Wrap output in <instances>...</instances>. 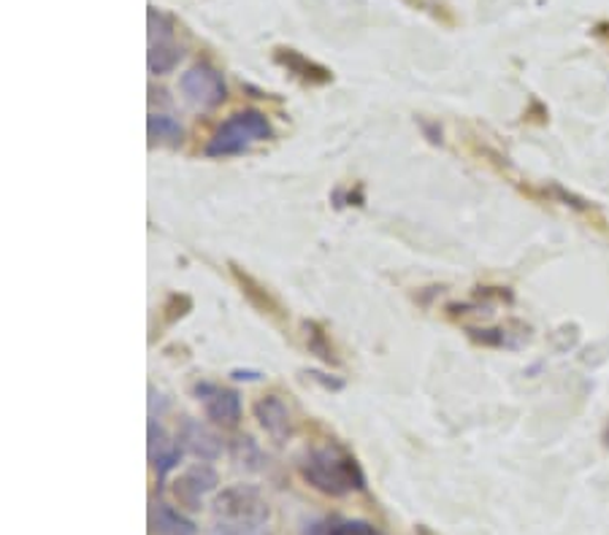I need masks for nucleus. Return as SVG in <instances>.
<instances>
[{"mask_svg":"<svg viewBox=\"0 0 609 535\" xmlns=\"http://www.w3.org/2000/svg\"><path fill=\"white\" fill-rule=\"evenodd\" d=\"M301 476L326 495H350L363 489L366 478L356 457L337 446H320L301 460Z\"/></svg>","mask_w":609,"mask_h":535,"instance_id":"obj_1","label":"nucleus"},{"mask_svg":"<svg viewBox=\"0 0 609 535\" xmlns=\"http://www.w3.org/2000/svg\"><path fill=\"white\" fill-rule=\"evenodd\" d=\"M266 139H271L269 120L260 111H241V114H233L231 120L217 128L207 147V154L209 158H228V154L244 152V149Z\"/></svg>","mask_w":609,"mask_h":535,"instance_id":"obj_2","label":"nucleus"},{"mask_svg":"<svg viewBox=\"0 0 609 535\" xmlns=\"http://www.w3.org/2000/svg\"><path fill=\"white\" fill-rule=\"evenodd\" d=\"M149 22V54L147 65L152 73H169L179 65L182 60V47L173 41V24L163 11L149 9L147 11Z\"/></svg>","mask_w":609,"mask_h":535,"instance_id":"obj_3","label":"nucleus"},{"mask_svg":"<svg viewBox=\"0 0 609 535\" xmlns=\"http://www.w3.org/2000/svg\"><path fill=\"white\" fill-rule=\"evenodd\" d=\"M217 519H239V522H269V503L254 487L239 484V487L226 489L214 501Z\"/></svg>","mask_w":609,"mask_h":535,"instance_id":"obj_4","label":"nucleus"},{"mask_svg":"<svg viewBox=\"0 0 609 535\" xmlns=\"http://www.w3.org/2000/svg\"><path fill=\"white\" fill-rule=\"evenodd\" d=\"M182 87L184 98L198 109H214L226 101V82H222V73L214 71L211 65H192L188 73H182Z\"/></svg>","mask_w":609,"mask_h":535,"instance_id":"obj_5","label":"nucleus"},{"mask_svg":"<svg viewBox=\"0 0 609 535\" xmlns=\"http://www.w3.org/2000/svg\"><path fill=\"white\" fill-rule=\"evenodd\" d=\"M214 487H217L214 471H211L209 465H196V468H190L188 474L179 478L177 487H173V493H177L182 506L198 508L201 506L203 497H207Z\"/></svg>","mask_w":609,"mask_h":535,"instance_id":"obj_6","label":"nucleus"},{"mask_svg":"<svg viewBox=\"0 0 609 535\" xmlns=\"http://www.w3.org/2000/svg\"><path fill=\"white\" fill-rule=\"evenodd\" d=\"M254 416L263 425V431L271 435V438L284 441L290 433H293V420H290L288 406L279 401L277 395L263 397V401L254 403Z\"/></svg>","mask_w":609,"mask_h":535,"instance_id":"obj_7","label":"nucleus"},{"mask_svg":"<svg viewBox=\"0 0 609 535\" xmlns=\"http://www.w3.org/2000/svg\"><path fill=\"white\" fill-rule=\"evenodd\" d=\"M179 457H182V450L177 444H171V441H166V433L154 422H149V460L158 468V474H169L173 465L179 463Z\"/></svg>","mask_w":609,"mask_h":535,"instance_id":"obj_8","label":"nucleus"},{"mask_svg":"<svg viewBox=\"0 0 609 535\" xmlns=\"http://www.w3.org/2000/svg\"><path fill=\"white\" fill-rule=\"evenodd\" d=\"M207 414L217 425L233 427L241 420V397L231 390H211L207 397Z\"/></svg>","mask_w":609,"mask_h":535,"instance_id":"obj_9","label":"nucleus"},{"mask_svg":"<svg viewBox=\"0 0 609 535\" xmlns=\"http://www.w3.org/2000/svg\"><path fill=\"white\" fill-rule=\"evenodd\" d=\"M147 133L152 141H160V144H179L184 135L182 124H179L173 117L166 114H149L147 120Z\"/></svg>","mask_w":609,"mask_h":535,"instance_id":"obj_10","label":"nucleus"},{"mask_svg":"<svg viewBox=\"0 0 609 535\" xmlns=\"http://www.w3.org/2000/svg\"><path fill=\"white\" fill-rule=\"evenodd\" d=\"M154 531H158V535H196L192 522L184 519L179 512H173L166 503H160L158 512H154Z\"/></svg>","mask_w":609,"mask_h":535,"instance_id":"obj_11","label":"nucleus"},{"mask_svg":"<svg viewBox=\"0 0 609 535\" xmlns=\"http://www.w3.org/2000/svg\"><path fill=\"white\" fill-rule=\"evenodd\" d=\"M307 535H379V531L363 519H347V522H326V525H315L312 533Z\"/></svg>","mask_w":609,"mask_h":535,"instance_id":"obj_12","label":"nucleus"},{"mask_svg":"<svg viewBox=\"0 0 609 535\" xmlns=\"http://www.w3.org/2000/svg\"><path fill=\"white\" fill-rule=\"evenodd\" d=\"M209 535H269V522L217 519Z\"/></svg>","mask_w":609,"mask_h":535,"instance_id":"obj_13","label":"nucleus"},{"mask_svg":"<svg viewBox=\"0 0 609 535\" xmlns=\"http://www.w3.org/2000/svg\"><path fill=\"white\" fill-rule=\"evenodd\" d=\"M188 441H190V450L196 454H201V457H217L220 454V441L214 438L209 431H203V427L190 425L188 427Z\"/></svg>","mask_w":609,"mask_h":535,"instance_id":"obj_14","label":"nucleus"}]
</instances>
